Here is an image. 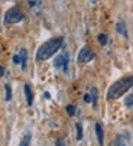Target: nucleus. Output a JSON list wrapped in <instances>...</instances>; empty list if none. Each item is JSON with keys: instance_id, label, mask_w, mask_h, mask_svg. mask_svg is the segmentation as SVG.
Wrapping results in <instances>:
<instances>
[{"instance_id": "9", "label": "nucleus", "mask_w": 133, "mask_h": 146, "mask_svg": "<svg viewBox=\"0 0 133 146\" xmlns=\"http://www.w3.org/2000/svg\"><path fill=\"white\" fill-rule=\"evenodd\" d=\"M116 29H117V32L120 33V35H123L124 38H127L129 35H127V29H126V25H124V22H117V25H116Z\"/></svg>"}, {"instance_id": "1", "label": "nucleus", "mask_w": 133, "mask_h": 146, "mask_svg": "<svg viewBox=\"0 0 133 146\" xmlns=\"http://www.w3.org/2000/svg\"><path fill=\"white\" fill-rule=\"evenodd\" d=\"M64 44V39L62 38H52L49 40H47L45 44H42L38 51H36V59L38 61H47L49 59L55 52L59 51V48Z\"/></svg>"}, {"instance_id": "13", "label": "nucleus", "mask_w": 133, "mask_h": 146, "mask_svg": "<svg viewBox=\"0 0 133 146\" xmlns=\"http://www.w3.org/2000/svg\"><path fill=\"white\" fill-rule=\"evenodd\" d=\"M75 127H77V139L81 140V139H82V127H81V124H80V123L75 124Z\"/></svg>"}, {"instance_id": "5", "label": "nucleus", "mask_w": 133, "mask_h": 146, "mask_svg": "<svg viewBox=\"0 0 133 146\" xmlns=\"http://www.w3.org/2000/svg\"><path fill=\"white\" fill-rule=\"evenodd\" d=\"M54 65H55V68H59L64 72H66V70H68V54H65V52L59 54L54 61Z\"/></svg>"}, {"instance_id": "6", "label": "nucleus", "mask_w": 133, "mask_h": 146, "mask_svg": "<svg viewBox=\"0 0 133 146\" xmlns=\"http://www.w3.org/2000/svg\"><path fill=\"white\" fill-rule=\"evenodd\" d=\"M25 97H26V103L28 106H32L33 103V94H32V90H31V86L29 84H25Z\"/></svg>"}, {"instance_id": "4", "label": "nucleus", "mask_w": 133, "mask_h": 146, "mask_svg": "<svg viewBox=\"0 0 133 146\" xmlns=\"http://www.w3.org/2000/svg\"><path fill=\"white\" fill-rule=\"evenodd\" d=\"M91 59H94V52L91 51L90 46H82L81 51L78 52V62L80 64H87Z\"/></svg>"}, {"instance_id": "14", "label": "nucleus", "mask_w": 133, "mask_h": 146, "mask_svg": "<svg viewBox=\"0 0 133 146\" xmlns=\"http://www.w3.org/2000/svg\"><path fill=\"white\" fill-rule=\"evenodd\" d=\"M98 42H100V45H106V44H107V35L100 33V35H98Z\"/></svg>"}, {"instance_id": "10", "label": "nucleus", "mask_w": 133, "mask_h": 146, "mask_svg": "<svg viewBox=\"0 0 133 146\" xmlns=\"http://www.w3.org/2000/svg\"><path fill=\"white\" fill-rule=\"evenodd\" d=\"M19 146H31V133H26L23 137H22Z\"/></svg>"}, {"instance_id": "8", "label": "nucleus", "mask_w": 133, "mask_h": 146, "mask_svg": "<svg viewBox=\"0 0 133 146\" xmlns=\"http://www.w3.org/2000/svg\"><path fill=\"white\" fill-rule=\"evenodd\" d=\"M19 56H20V65H22V68H26V61H28V52H26V49L25 48H22L20 51H19Z\"/></svg>"}, {"instance_id": "21", "label": "nucleus", "mask_w": 133, "mask_h": 146, "mask_svg": "<svg viewBox=\"0 0 133 146\" xmlns=\"http://www.w3.org/2000/svg\"><path fill=\"white\" fill-rule=\"evenodd\" d=\"M3 74H5V67L0 65V77H3Z\"/></svg>"}, {"instance_id": "19", "label": "nucleus", "mask_w": 133, "mask_h": 146, "mask_svg": "<svg viewBox=\"0 0 133 146\" xmlns=\"http://www.w3.org/2000/svg\"><path fill=\"white\" fill-rule=\"evenodd\" d=\"M28 5H29L31 7H35L36 5H41V2H32V0H29V2H28Z\"/></svg>"}, {"instance_id": "3", "label": "nucleus", "mask_w": 133, "mask_h": 146, "mask_svg": "<svg viewBox=\"0 0 133 146\" xmlns=\"http://www.w3.org/2000/svg\"><path fill=\"white\" fill-rule=\"evenodd\" d=\"M23 17H25L23 12H22L17 6H13V7H10V9L6 12V15H5V23H6V25L19 23L20 20H23Z\"/></svg>"}, {"instance_id": "11", "label": "nucleus", "mask_w": 133, "mask_h": 146, "mask_svg": "<svg viewBox=\"0 0 133 146\" xmlns=\"http://www.w3.org/2000/svg\"><path fill=\"white\" fill-rule=\"evenodd\" d=\"M5 91H6V101H10L12 100V87L9 86V84H6L5 86Z\"/></svg>"}, {"instance_id": "22", "label": "nucleus", "mask_w": 133, "mask_h": 146, "mask_svg": "<svg viewBox=\"0 0 133 146\" xmlns=\"http://www.w3.org/2000/svg\"><path fill=\"white\" fill-rule=\"evenodd\" d=\"M114 146H126V145H124L123 142H116V143H114Z\"/></svg>"}, {"instance_id": "15", "label": "nucleus", "mask_w": 133, "mask_h": 146, "mask_svg": "<svg viewBox=\"0 0 133 146\" xmlns=\"http://www.w3.org/2000/svg\"><path fill=\"white\" fill-rule=\"evenodd\" d=\"M66 113H68V116H74L75 114V107L72 106V104H70V106H66Z\"/></svg>"}, {"instance_id": "18", "label": "nucleus", "mask_w": 133, "mask_h": 146, "mask_svg": "<svg viewBox=\"0 0 133 146\" xmlns=\"http://www.w3.org/2000/svg\"><path fill=\"white\" fill-rule=\"evenodd\" d=\"M13 62L15 64H20V56L19 55H13Z\"/></svg>"}, {"instance_id": "12", "label": "nucleus", "mask_w": 133, "mask_h": 146, "mask_svg": "<svg viewBox=\"0 0 133 146\" xmlns=\"http://www.w3.org/2000/svg\"><path fill=\"white\" fill-rule=\"evenodd\" d=\"M97 96H98V94H97V90L93 88V90H91V101H93V106H94V107H97Z\"/></svg>"}, {"instance_id": "17", "label": "nucleus", "mask_w": 133, "mask_h": 146, "mask_svg": "<svg viewBox=\"0 0 133 146\" xmlns=\"http://www.w3.org/2000/svg\"><path fill=\"white\" fill-rule=\"evenodd\" d=\"M57 146H65V140H64L62 137L57 139Z\"/></svg>"}, {"instance_id": "16", "label": "nucleus", "mask_w": 133, "mask_h": 146, "mask_svg": "<svg viewBox=\"0 0 133 146\" xmlns=\"http://www.w3.org/2000/svg\"><path fill=\"white\" fill-rule=\"evenodd\" d=\"M124 104H126L127 107H132V109H133V94H130V96H129V97L126 98Z\"/></svg>"}, {"instance_id": "20", "label": "nucleus", "mask_w": 133, "mask_h": 146, "mask_svg": "<svg viewBox=\"0 0 133 146\" xmlns=\"http://www.w3.org/2000/svg\"><path fill=\"white\" fill-rule=\"evenodd\" d=\"M84 101L85 103H90L91 101V96L90 94H84Z\"/></svg>"}, {"instance_id": "7", "label": "nucleus", "mask_w": 133, "mask_h": 146, "mask_svg": "<svg viewBox=\"0 0 133 146\" xmlns=\"http://www.w3.org/2000/svg\"><path fill=\"white\" fill-rule=\"evenodd\" d=\"M96 135H97L98 145H103L104 143V133H103V127L100 123H96Z\"/></svg>"}, {"instance_id": "2", "label": "nucleus", "mask_w": 133, "mask_h": 146, "mask_svg": "<svg viewBox=\"0 0 133 146\" xmlns=\"http://www.w3.org/2000/svg\"><path fill=\"white\" fill-rule=\"evenodd\" d=\"M133 86V75H127L123 77L120 80H117L116 82H113L112 87L107 91V100H117L120 98L126 91L130 90V87Z\"/></svg>"}]
</instances>
